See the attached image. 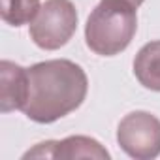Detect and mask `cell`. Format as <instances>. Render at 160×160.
<instances>
[{"mask_svg":"<svg viewBox=\"0 0 160 160\" xmlns=\"http://www.w3.org/2000/svg\"><path fill=\"white\" fill-rule=\"evenodd\" d=\"M28 98V68L15 62H0V111L10 113L25 108Z\"/></svg>","mask_w":160,"mask_h":160,"instance_id":"cell-5","label":"cell"},{"mask_svg":"<svg viewBox=\"0 0 160 160\" xmlns=\"http://www.w3.org/2000/svg\"><path fill=\"white\" fill-rule=\"evenodd\" d=\"M40 10V0H0L2 21L12 27L28 25Z\"/></svg>","mask_w":160,"mask_h":160,"instance_id":"cell-8","label":"cell"},{"mask_svg":"<svg viewBox=\"0 0 160 160\" xmlns=\"http://www.w3.org/2000/svg\"><path fill=\"white\" fill-rule=\"evenodd\" d=\"M117 141L128 156L152 160L160 154V121L149 111H132L119 122Z\"/></svg>","mask_w":160,"mask_h":160,"instance_id":"cell-4","label":"cell"},{"mask_svg":"<svg viewBox=\"0 0 160 160\" xmlns=\"http://www.w3.org/2000/svg\"><path fill=\"white\" fill-rule=\"evenodd\" d=\"M138 30L136 8L124 0H102L85 25V40L91 51L113 57L124 51Z\"/></svg>","mask_w":160,"mask_h":160,"instance_id":"cell-2","label":"cell"},{"mask_svg":"<svg viewBox=\"0 0 160 160\" xmlns=\"http://www.w3.org/2000/svg\"><path fill=\"white\" fill-rule=\"evenodd\" d=\"M134 75L145 89L160 92V40L149 42L138 51Z\"/></svg>","mask_w":160,"mask_h":160,"instance_id":"cell-6","label":"cell"},{"mask_svg":"<svg viewBox=\"0 0 160 160\" xmlns=\"http://www.w3.org/2000/svg\"><path fill=\"white\" fill-rule=\"evenodd\" d=\"M53 158H96V160H109L111 154L108 149L89 136H70L62 141H55Z\"/></svg>","mask_w":160,"mask_h":160,"instance_id":"cell-7","label":"cell"},{"mask_svg":"<svg viewBox=\"0 0 160 160\" xmlns=\"http://www.w3.org/2000/svg\"><path fill=\"white\" fill-rule=\"evenodd\" d=\"M124 2H128V4H132L134 8H139L143 2H145V0H124Z\"/></svg>","mask_w":160,"mask_h":160,"instance_id":"cell-9","label":"cell"},{"mask_svg":"<svg viewBox=\"0 0 160 160\" xmlns=\"http://www.w3.org/2000/svg\"><path fill=\"white\" fill-rule=\"evenodd\" d=\"M89 91L85 70L66 58L28 68V98L23 113L40 124H51L83 104Z\"/></svg>","mask_w":160,"mask_h":160,"instance_id":"cell-1","label":"cell"},{"mask_svg":"<svg viewBox=\"0 0 160 160\" xmlns=\"http://www.w3.org/2000/svg\"><path fill=\"white\" fill-rule=\"evenodd\" d=\"M77 28V10L72 0H45L28 25L32 42L45 51L66 45Z\"/></svg>","mask_w":160,"mask_h":160,"instance_id":"cell-3","label":"cell"}]
</instances>
